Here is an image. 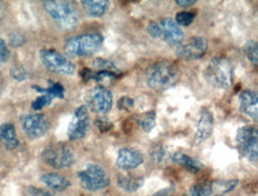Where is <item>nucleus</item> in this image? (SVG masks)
<instances>
[{"label": "nucleus", "mask_w": 258, "mask_h": 196, "mask_svg": "<svg viewBox=\"0 0 258 196\" xmlns=\"http://www.w3.org/2000/svg\"><path fill=\"white\" fill-rule=\"evenodd\" d=\"M104 43V37L100 34H85L74 36L66 42L64 50L69 56L87 57L97 52Z\"/></svg>", "instance_id": "obj_4"}, {"label": "nucleus", "mask_w": 258, "mask_h": 196, "mask_svg": "<svg viewBox=\"0 0 258 196\" xmlns=\"http://www.w3.org/2000/svg\"><path fill=\"white\" fill-rule=\"evenodd\" d=\"M78 176L82 187L89 191L102 190L111 183L107 171L98 164H89L84 170L79 171Z\"/></svg>", "instance_id": "obj_6"}, {"label": "nucleus", "mask_w": 258, "mask_h": 196, "mask_svg": "<svg viewBox=\"0 0 258 196\" xmlns=\"http://www.w3.org/2000/svg\"><path fill=\"white\" fill-rule=\"evenodd\" d=\"M10 58V49L4 39L0 38V67Z\"/></svg>", "instance_id": "obj_32"}, {"label": "nucleus", "mask_w": 258, "mask_h": 196, "mask_svg": "<svg viewBox=\"0 0 258 196\" xmlns=\"http://www.w3.org/2000/svg\"><path fill=\"white\" fill-rule=\"evenodd\" d=\"M41 179L47 187L54 189V190H66L71 185V182L68 181V178H66L64 176L59 174H54V172L43 175Z\"/></svg>", "instance_id": "obj_20"}, {"label": "nucleus", "mask_w": 258, "mask_h": 196, "mask_svg": "<svg viewBox=\"0 0 258 196\" xmlns=\"http://www.w3.org/2000/svg\"><path fill=\"white\" fill-rule=\"evenodd\" d=\"M239 106L243 114L257 120L258 118V96L252 91H244L239 95Z\"/></svg>", "instance_id": "obj_16"}, {"label": "nucleus", "mask_w": 258, "mask_h": 196, "mask_svg": "<svg viewBox=\"0 0 258 196\" xmlns=\"http://www.w3.org/2000/svg\"><path fill=\"white\" fill-rule=\"evenodd\" d=\"M237 145L240 154L250 162L258 158V134L253 126H244L237 132Z\"/></svg>", "instance_id": "obj_9"}, {"label": "nucleus", "mask_w": 258, "mask_h": 196, "mask_svg": "<svg viewBox=\"0 0 258 196\" xmlns=\"http://www.w3.org/2000/svg\"><path fill=\"white\" fill-rule=\"evenodd\" d=\"M148 34L153 38L161 39L168 44L177 46L184 39V34L173 18H163L158 22L149 23Z\"/></svg>", "instance_id": "obj_5"}, {"label": "nucleus", "mask_w": 258, "mask_h": 196, "mask_svg": "<svg viewBox=\"0 0 258 196\" xmlns=\"http://www.w3.org/2000/svg\"><path fill=\"white\" fill-rule=\"evenodd\" d=\"M212 195V183L201 182L191 187L184 196H211Z\"/></svg>", "instance_id": "obj_25"}, {"label": "nucleus", "mask_w": 258, "mask_h": 196, "mask_svg": "<svg viewBox=\"0 0 258 196\" xmlns=\"http://www.w3.org/2000/svg\"><path fill=\"white\" fill-rule=\"evenodd\" d=\"M238 183L237 179H229V181H218L212 183V195L221 196L232 190Z\"/></svg>", "instance_id": "obj_22"}, {"label": "nucleus", "mask_w": 258, "mask_h": 196, "mask_svg": "<svg viewBox=\"0 0 258 196\" xmlns=\"http://www.w3.org/2000/svg\"><path fill=\"white\" fill-rule=\"evenodd\" d=\"M51 101H52V98L50 95L42 94L41 96H38L34 102H32V108H34L35 111H39V109L45 107V106L50 105Z\"/></svg>", "instance_id": "obj_31"}, {"label": "nucleus", "mask_w": 258, "mask_h": 196, "mask_svg": "<svg viewBox=\"0 0 258 196\" xmlns=\"http://www.w3.org/2000/svg\"><path fill=\"white\" fill-rule=\"evenodd\" d=\"M95 125H97L99 129L102 132L108 131V129H111L112 127H113V125L111 124V121L104 120V119H98V120H95Z\"/></svg>", "instance_id": "obj_35"}, {"label": "nucleus", "mask_w": 258, "mask_h": 196, "mask_svg": "<svg viewBox=\"0 0 258 196\" xmlns=\"http://www.w3.org/2000/svg\"><path fill=\"white\" fill-rule=\"evenodd\" d=\"M134 99H131L130 96H123L120 98V100L118 101V108L121 109V111H128L134 107Z\"/></svg>", "instance_id": "obj_33"}, {"label": "nucleus", "mask_w": 258, "mask_h": 196, "mask_svg": "<svg viewBox=\"0 0 258 196\" xmlns=\"http://www.w3.org/2000/svg\"><path fill=\"white\" fill-rule=\"evenodd\" d=\"M10 74L13 79H16L17 81H24V80L29 79L30 76V72L26 69L24 66H17V67H13L11 71H10Z\"/></svg>", "instance_id": "obj_29"}, {"label": "nucleus", "mask_w": 258, "mask_h": 196, "mask_svg": "<svg viewBox=\"0 0 258 196\" xmlns=\"http://www.w3.org/2000/svg\"><path fill=\"white\" fill-rule=\"evenodd\" d=\"M21 124L25 135L32 139L41 138L44 135H47L49 127H50V124H49L47 117L43 114H39V113L23 115L21 119Z\"/></svg>", "instance_id": "obj_11"}, {"label": "nucleus", "mask_w": 258, "mask_h": 196, "mask_svg": "<svg viewBox=\"0 0 258 196\" xmlns=\"http://www.w3.org/2000/svg\"><path fill=\"white\" fill-rule=\"evenodd\" d=\"M93 66L94 68H97L99 72H110V73H114V74H118L119 73V69L117 68V66H115L113 62L108 61V59H105V58L94 59Z\"/></svg>", "instance_id": "obj_26"}, {"label": "nucleus", "mask_w": 258, "mask_h": 196, "mask_svg": "<svg viewBox=\"0 0 258 196\" xmlns=\"http://www.w3.org/2000/svg\"><path fill=\"white\" fill-rule=\"evenodd\" d=\"M29 194L31 196H54L47 190H43V189L35 188V187L29 188Z\"/></svg>", "instance_id": "obj_36"}, {"label": "nucleus", "mask_w": 258, "mask_h": 196, "mask_svg": "<svg viewBox=\"0 0 258 196\" xmlns=\"http://www.w3.org/2000/svg\"><path fill=\"white\" fill-rule=\"evenodd\" d=\"M10 43H11L12 46H21L25 43V37L21 34H13L11 35V37H10Z\"/></svg>", "instance_id": "obj_34"}, {"label": "nucleus", "mask_w": 258, "mask_h": 196, "mask_svg": "<svg viewBox=\"0 0 258 196\" xmlns=\"http://www.w3.org/2000/svg\"><path fill=\"white\" fill-rule=\"evenodd\" d=\"M0 144L4 145L8 150H15L19 146L17 131H16L15 125L11 122L0 125Z\"/></svg>", "instance_id": "obj_17"}, {"label": "nucleus", "mask_w": 258, "mask_h": 196, "mask_svg": "<svg viewBox=\"0 0 258 196\" xmlns=\"http://www.w3.org/2000/svg\"><path fill=\"white\" fill-rule=\"evenodd\" d=\"M204 75L213 87L227 89L233 84V66L229 58L216 57L208 63Z\"/></svg>", "instance_id": "obj_2"}, {"label": "nucleus", "mask_w": 258, "mask_h": 196, "mask_svg": "<svg viewBox=\"0 0 258 196\" xmlns=\"http://www.w3.org/2000/svg\"><path fill=\"white\" fill-rule=\"evenodd\" d=\"M137 121L143 127L144 131L149 134L155 127V125H156V113H155V111L144 112L143 114L137 117Z\"/></svg>", "instance_id": "obj_23"}, {"label": "nucleus", "mask_w": 258, "mask_h": 196, "mask_svg": "<svg viewBox=\"0 0 258 196\" xmlns=\"http://www.w3.org/2000/svg\"><path fill=\"white\" fill-rule=\"evenodd\" d=\"M86 101L91 111L98 114H106L111 111L113 98H112V93L107 88L98 86L88 93Z\"/></svg>", "instance_id": "obj_12"}, {"label": "nucleus", "mask_w": 258, "mask_h": 196, "mask_svg": "<svg viewBox=\"0 0 258 196\" xmlns=\"http://www.w3.org/2000/svg\"><path fill=\"white\" fill-rule=\"evenodd\" d=\"M151 156H153L155 162L162 163L165 161V158H167V151H165V149L161 144H156L153 146V149H151Z\"/></svg>", "instance_id": "obj_30"}, {"label": "nucleus", "mask_w": 258, "mask_h": 196, "mask_svg": "<svg viewBox=\"0 0 258 196\" xmlns=\"http://www.w3.org/2000/svg\"><path fill=\"white\" fill-rule=\"evenodd\" d=\"M180 71L170 62H158L151 66L145 74L147 85L154 91H165L177 84Z\"/></svg>", "instance_id": "obj_1"}, {"label": "nucleus", "mask_w": 258, "mask_h": 196, "mask_svg": "<svg viewBox=\"0 0 258 196\" xmlns=\"http://www.w3.org/2000/svg\"><path fill=\"white\" fill-rule=\"evenodd\" d=\"M82 6H84L85 11L87 12L88 16L91 17H102L106 12L110 9V2L107 0H84L81 3Z\"/></svg>", "instance_id": "obj_18"}, {"label": "nucleus", "mask_w": 258, "mask_h": 196, "mask_svg": "<svg viewBox=\"0 0 258 196\" xmlns=\"http://www.w3.org/2000/svg\"><path fill=\"white\" fill-rule=\"evenodd\" d=\"M144 162V156L141 151L131 148H124L118 152L117 167L123 170H131L138 168Z\"/></svg>", "instance_id": "obj_14"}, {"label": "nucleus", "mask_w": 258, "mask_h": 196, "mask_svg": "<svg viewBox=\"0 0 258 196\" xmlns=\"http://www.w3.org/2000/svg\"><path fill=\"white\" fill-rule=\"evenodd\" d=\"M195 18V15L193 12H188V11H181L176 13V16H175V23L180 26H188L190 25L191 23H193Z\"/></svg>", "instance_id": "obj_28"}, {"label": "nucleus", "mask_w": 258, "mask_h": 196, "mask_svg": "<svg viewBox=\"0 0 258 196\" xmlns=\"http://www.w3.org/2000/svg\"><path fill=\"white\" fill-rule=\"evenodd\" d=\"M208 41L201 36H195L181 43L176 48V55L182 59H199L207 52Z\"/></svg>", "instance_id": "obj_10"}, {"label": "nucleus", "mask_w": 258, "mask_h": 196, "mask_svg": "<svg viewBox=\"0 0 258 196\" xmlns=\"http://www.w3.org/2000/svg\"><path fill=\"white\" fill-rule=\"evenodd\" d=\"M43 5L48 15L62 28L71 29L80 21V15L75 3L66 0H50L44 2Z\"/></svg>", "instance_id": "obj_3"}, {"label": "nucleus", "mask_w": 258, "mask_h": 196, "mask_svg": "<svg viewBox=\"0 0 258 196\" xmlns=\"http://www.w3.org/2000/svg\"><path fill=\"white\" fill-rule=\"evenodd\" d=\"M34 89L35 91H37L38 93H42V94H48L50 95L52 99L54 98H58V99H63V94H64V88L63 86L61 84H52L50 85V87L48 88H41V87H37V86H34Z\"/></svg>", "instance_id": "obj_24"}, {"label": "nucleus", "mask_w": 258, "mask_h": 196, "mask_svg": "<svg viewBox=\"0 0 258 196\" xmlns=\"http://www.w3.org/2000/svg\"><path fill=\"white\" fill-rule=\"evenodd\" d=\"M39 57L45 68L59 75H72L75 72V66L71 59L52 49H42Z\"/></svg>", "instance_id": "obj_8"}, {"label": "nucleus", "mask_w": 258, "mask_h": 196, "mask_svg": "<svg viewBox=\"0 0 258 196\" xmlns=\"http://www.w3.org/2000/svg\"><path fill=\"white\" fill-rule=\"evenodd\" d=\"M171 159L177 164H180L182 168L186 169V170L193 172V174H197L204 168V165L199 161L191 158L190 156L183 154V152H175Z\"/></svg>", "instance_id": "obj_19"}, {"label": "nucleus", "mask_w": 258, "mask_h": 196, "mask_svg": "<svg viewBox=\"0 0 258 196\" xmlns=\"http://www.w3.org/2000/svg\"><path fill=\"white\" fill-rule=\"evenodd\" d=\"M173 187H169V188H164L160 190L158 192H156L154 196H170L171 192H173Z\"/></svg>", "instance_id": "obj_37"}, {"label": "nucleus", "mask_w": 258, "mask_h": 196, "mask_svg": "<svg viewBox=\"0 0 258 196\" xmlns=\"http://www.w3.org/2000/svg\"><path fill=\"white\" fill-rule=\"evenodd\" d=\"M0 87H2V78H0Z\"/></svg>", "instance_id": "obj_39"}, {"label": "nucleus", "mask_w": 258, "mask_h": 196, "mask_svg": "<svg viewBox=\"0 0 258 196\" xmlns=\"http://www.w3.org/2000/svg\"><path fill=\"white\" fill-rule=\"evenodd\" d=\"M144 183L143 177H138L135 175H121L118 176V185L125 191L134 192L138 190Z\"/></svg>", "instance_id": "obj_21"}, {"label": "nucleus", "mask_w": 258, "mask_h": 196, "mask_svg": "<svg viewBox=\"0 0 258 196\" xmlns=\"http://www.w3.org/2000/svg\"><path fill=\"white\" fill-rule=\"evenodd\" d=\"M195 4V0H177L176 5L182 6V8H187V6L194 5Z\"/></svg>", "instance_id": "obj_38"}, {"label": "nucleus", "mask_w": 258, "mask_h": 196, "mask_svg": "<svg viewBox=\"0 0 258 196\" xmlns=\"http://www.w3.org/2000/svg\"><path fill=\"white\" fill-rule=\"evenodd\" d=\"M214 127V118L213 114L208 111V109H205L201 113L199 121H198L197 125V134H195V143L199 144V143H203L206 141L212 136V132H213Z\"/></svg>", "instance_id": "obj_15"}, {"label": "nucleus", "mask_w": 258, "mask_h": 196, "mask_svg": "<svg viewBox=\"0 0 258 196\" xmlns=\"http://www.w3.org/2000/svg\"><path fill=\"white\" fill-rule=\"evenodd\" d=\"M244 52H245L246 57L249 58L250 62L253 64L258 63V46L256 41H249L244 45Z\"/></svg>", "instance_id": "obj_27"}, {"label": "nucleus", "mask_w": 258, "mask_h": 196, "mask_svg": "<svg viewBox=\"0 0 258 196\" xmlns=\"http://www.w3.org/2000/svg\"><path fill=\"white\" fill-rule=\"evenodd\" d=\"M44 162L55 169H64L73 165L75 155L67 144H54L43 151L42 155Z\"/></svg>", "instance_id": "obj_7"}, {"label": "nucleus", "mask_w": 258, "mask_h": 196, "mask_svg": "<svg viewBox=\"0 0 258 196\" xmlns=\"http://www.w3.org/2000/svg\"><path fill=\"white\" fill-rule=\"evenodd\" d=\"M89 113L86 106H80L74 113V117L68 126V138L71 141H79L86 137L89 131Z\"/></svg>", "instance_id": "obj_13"}]
</instances>
